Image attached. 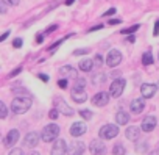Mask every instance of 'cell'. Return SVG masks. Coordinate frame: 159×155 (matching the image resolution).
<instances>
[{
	"instance_id": "1",
	"label": "cell",
	"mask_w": 159,
	"mask_h": 155,
	"mask_svg": "<svg viewBox=\"0 0 159 155\" xmlns=\"http://www.w3.org/2000/svg\"><path fill=\"white\" fill-rule=\"evenodd\" d=\"M84 85H86L84 79H75V85L72 88L70 96L76 104H83V102L88 100V91L84 90Z\"/></svg>"
},
{
	"instance_id": "2",
	"label": "cell",
	"mask_w": 159,
	"mask_h": 155,
	"mask_svg": "<svg viewBox=\"0 0 159 155\" xmlns=\"http://www.w3.org/2000/svg\"><path fill=\"white\" fill-rule=\"evenodd\" d=\"M30 107H31V97H27V96H17L11 102V111L16 114H22L28 111Z\"/></svg>"
},
{
	"instance_id": "3",
	"label": "cell",
	"mask_w": 159,
	"mask_h": 155,
	"mask_svg": "<svg viewBox=\"0 0 159 155\" xmlns=\"http://www.w3.org/2000/svg\"><path fill=\"white\" fill-rule=\"evenodd\" d=\"M58 136H59V125L58 124H48V125H45L44 130H42V133H41V138L45 143L55 141Z\"/></svg>"
},
{
	"instance_id": "4",
	"label": "cell",
	"mask_w": 159,
	"mask_h": 155,
	"mask_svg": "<svg viewBox=\"0 0 159 155\" xmlns=\"http://www.w3.org/2000/svg\"><path fill=\"white\" fill-rule=\"evenodd\" d=\"M100 138L102 139H112L119 135V127L117 125H112V124H106L100 128Z\"/></svg>"
},
{
	"instance_id": "5",
	"label": "cell",
	"mask_w": 159,
	"mask_h": 155,
	"mask_svg": "<svg viewBox=\"0 0 159 155\" xmlns=\"http://www.w3.org/2000/svg\"><path fill=\"white\" fill-rule=\"evenodd\" d=\"M125 80L123 79H116L114 82H112V85H111V88H109V96L111 97H120L122 96V93H123V90H125Z\"/></svg>"
},
{
	"instance_id": "6",
	"label": "cell",
	"mask_w": 159,
	"mask_h": 155,
	"mask_svg": "<svg viewBox=\"0 0 159 155\" xmlns=\"http://www.w3.org/2000/svg\"><path fill=\"white\" fill-rule=\"evenodd\" d=\"M89 150H91L92 155H105V153H106V146H105V143L102 141V138H97V139H92V141H91Z\"/></svg>"
},
{
	"instance_id": "7",
	"label": "cell",
	"mask_w": 159,
	"mask_h": 155,
	"mask_svg": "<svg viewBox=\"0 0 159 155\" xmlns=\"http://www.w3.org/2000/svg\"><path fill=\"white\" fill-rule=\"evenodd\" d=\"M120 63H122V53L119 50H116V49L109 50V53L106 56V64L109 67H117Z\"/></svg>"
},
{
	"instance_id": "8",
	"label": "cell",
	"mask_w": 159,
	"mask_h": 155,
	"mask_svg": "<svg viewBox=\"0 0 159 155\" xmlns=\"http://www.w3.org/2000/svg\"><path fill=\"white\" fill-rule=\"evenodd\" d=\"M67 153V144L62 138H56L55 139V144L52 147V152L50 155H66Z\"/></svg>"
},
{
	"instance_id": "9",
	"label": "cell",
	"mask_w": 159,
	"mask_h": 155,
	"mask_svg": "<svg viewBox=\"0 0 159 155\" xmlns=\"http://www.w3.org/2000/svg\"><path fill=\"white\" fill-rule=\"evenodd\" d=\"M55 108L58 110V113H62V114H66V116H72V114H75V111L64 102V99H59V97H56L55 100Z\"/></svg>"
},
{
	"instance_id": "10",
	"label": "cell",
	"mask_w": 159,
	"mask_h": 155,
	"mask_svg": "<svg viewBox=\"0 0 159 155\" xmlns=\"http://www.w3.org/2000/svg\"><path fill=\"white\" fill-rule=\"evenodd\" d=\"M109 94L108 93H103V91H100V93H97L94 97H92V104L95 105V107H106L108 104H109Z\"/></svg>"
},
{
	"instance_id": "11",
	"label": "cell",
	"mask_w": 159,
	"mask_h": 155,
	"mask_svg": "<svg viewBox=\"0 0 159 155\" xmlns=\"http://www.w3.org/2000/svg\"><path fill=\"white\" fill-rule=\"evenodd\" d=\"M38 143H39V135H38L36 132H30V133L25 135L24 146H25L27 149H33V147H36Z\"/></svg>"
},
{
	"instance_id": "12",
	"label": "cell",
	"mask_w": 159,
	"mask_h": 155,
	"mask_svg": "<svg viewBox=\"0 0 159 155\" xmlns=\"http://www.w3.org/2000/svg\"><path fill=\"white\" fill-rule=\"evenodd\" d=\"M86 130H88V125L84 122H73L72 127H70V135L75 136V138H78V136L84 135Z\"/></svg>"
},
{
	"instance_id": "13",
	"label": "cell",
	"mask_w": 159,
	"mask_h": 155,
	"mask_svg": "<svg viewBox=\"0 0 159 155\" xmlns=\"http://www.w3.org/2000/svg\"><path fill=\"white\" fill-rule=\"evenodd\" d=\"M86 146L81 143V141H73L69 147H67V153L69 155H83Z\"/></svg>"
},
{
	"instance_id": "14",
	"label": "cell",
	"mask_w": 159,
	"mask_h": 155,
	"mask_svg": "<svg viewBox=\"0 0 159 155\" xmlns=\"http://www.w3.org/2000/svg\"><path fill=\"white\" fill-rule=\"evenodd\" d=\"M154 127H156V118L154 116H145L142 124H140V130L150 133V132L154 130Z\"/></svg>"
},
{
	"instance_id": "15",
	"label": "cell",
	"mask_w": 159,
	"mask_h": 155,
	"mask_svg": "<svg viewBox=\"0 0 159 155\" xmlns=\"http://www.w3.org/2000/svg\"><path fill=\"white\" fill-rule=\"evenodd\" d=\"M17 141H19V130H17V128H13V130L8 132V135H7L3 144H5V147H13Z\"/></svg>"
},
{
	"instance_id": "16",
	"label": "cell",
	"mask_w": 159,
	"mask_h": 155,
	"mask_svg": "<svg viewBox=\"0 0 159 155\" xmlns=\"http://www.w3.org/2000/svg\"><path fill=\"white\" fill-rule=\"evenodd\" d=\"M156 85H151V83H143L142 86H140V93H142V97L143 99H150V97H153L154 96V93H156Z\"/></svg>"
},
{
	"instance_id": "17",
	"label": "cell",
	"mask_w": 159,
	"mask_h": 155,
	"mask_svg": "<svg viewBox=\"0 0 159 155\" xmlns=\"http://www.w3.org/2000/svg\"><path fill=\"white\" fill-rule=\"evenodd\" d=\"M59 72L62 75V79H76V75H78V70L72 66H62Z\"/></svg>"
},
{
	"instance_id": "18",
	"label": "cell",
	"mask_w": 159,
	"mask_h": 155,
	"mask_svg": "<svg viewBox=\"0 0 159 155\" xmlns=\"http://www.w3.org/2000/svg\"><path fill=\"white\" fill-rule=\"evenodd\" d=\"M125 135H126V138H128L129 141H137L139 136H140V127H137V125H131V127L126 128Z\"/></svg>"
},
{
	"instance_id": "19",
	"label": "cell",
	"mask_w": 159,
	"mask_h": 155,
	"mask_svg": "<svg viewBox=\"0 0 159 155\" xmlns=\"http://www.w3.org/2000/svg\"><path fill=\"white\" fill-rule=\"evenodd\" d=\"M143 107H145V102H143L142 99H134V100L131 102V105H129L131 113H136V114L142 113V111H143Z\"/></svg>"
},
{
	"instance_id": "20",
	"label": "cell",
	"mask_w": 159,
	"mask_h": 155,
	"mask_svg": "<svg viewBox=\"0 0 159 155\" xmlns=\"http://www.w3.org/2000/svg\"><path fill=\"white\" fill-rule=\"evenodd\" d=\"M78 67H80V70H83V72H89V70H92V67H94V61L89 60V58L81 60V61H80V64H78Z\"/></svg>"
},
{
	"instance_id": "21",
	"label": "cell",
	"mask_w": 159,
	"mask_h": 155,
	"mask_svg": "<svg viewBox=\"0 0 159 155\" xmlns=\"http://www.w3.org/2000/svg\"><path fill=\"white\" fill-rule=\"evenodd\" d=\"M116 121H117L119 125H126V124L129 122V114L125 113V111H119V113L116 114Z\"/></svg>"
},
{
	"instance_id": "22",
	"label": "cell",
	"mask_w": 159,
	"mask_h": 155,
	"mask_svg": "<svg viewBox=\"0 0 159 155\" xmlns=\"http://www.w3.org/2000/svg\"><path fill=\"white\" fill-rule=\"evenodd\" d=\"M105 80H106V74H103V72H100V74H95V75L92 77V83H94V85L105 83Z\"/></svg>"
},
{
	"instance_id": "23",
	"label": "cell",
	"mask_w": 159,
	"mask_h": 155,
	"mask_svg": "<svg viewBox=\"0 0 159 155\" xmlns=\"http://www.w3.org/2000/svg\"><path fill=\"white\" fill-rule=\"evenodd\" d=\"M136 150H137V152H140V153L147 152V150H148V144H147V141H139V139H137V144H136Z\"/></svg>"
},
{
	"instance_id": "24",
	"label": "cell",
	"mask_w": 159,
	"mask_h": 155,
	"mask_svg": "<svg viewBox=\"0 0 159 155\" xmlns=\"http://www.w3.org/2000/svg\"><path fill=\"white\" fill-rule=\"evenodd\" d=\"M125 152H126V149H125L123 144H116L112 147V153L114 155H125Z\"/></svg>"
},
{
	"instance_id": "25",
	"label": "cell",
	"mask_w": 159,
	"mask_h": 155,
	"mask_svg": "<svg viewBox=\"0 0 159 155\" xmlns=\"http://www.w3.org/2000/svg\"><path fill=\"white\" fill-rule=\"evenodd\" d=\"M142 63H143L145 66H148V64L153 63V55H151V52H145V53L142 55Z\"/></svg>"
},
{
	"instance_id": "26",
	"label": "cell",
	"mask_w": 159,
	"mask_h": 155,
	"mask_svg": "<svg viewBox=\"0 0 159 155\" xmlns=\"http://www.w3.org/2000/svg\"><path fill=\"white\" fill-rule=\"evenodd\" d=\"M7 116H8V108L2 100H0V119H5Z\"/></svg>"
},
{
	"instance_id": "27",
	"label": "cell",
	"mask_w": 159,
	"mask_h": 155,
	"mask_svg": "<svg viewBox=\"0 0 159 155\" xmlns=\"http://www.w3.org/2000/svg\"><path fill=\"white\" fill-rule=\"evenodd\" d=\"M13 93H14L16 96H27V97H31V96H30V93H28L27 90H24V88H14V90H13Z\"/></svg>"
},
{
	"instance_id": "28",
	"label": "cell",
	"mask_w": 159,
	"mask_h": 155,
	"mask_svg": "<svg viewBox=\"0 0 159 155\" xmlns=\"http://www.w3.org/2000/svg\"><path fill=\"white\" fill-rule=\"evenodd\" d=\"M139 27H140V25L136 24V25H133V27H129V28H123L122 33H123V35H131V33H134L136 30H139Z\"/></svg>"
},
{
	"instance_id": "29",
	"label": "cell",
	"mask_w": 159,
	"mask_h": 155,
	"mask_svg": "<svg viewBox=\"0 0 159 155\" xmlns=\"http://www.w3.org/2000/svg\"><path fill=\"white\" fill-rule=\"evenodd\" d=\"M92 61H94V66H97V67H100V66L103 64V56H102L100 53H97V55H95V58H94Z\"/></svg>"
},
{
	"instance_id": "30",
	"label": "cell",
	"mask_w": 159,
	"mask_h": 155,
	"mask_svg": "<svg viewBox=\"0 0 159 155\" xmlns=\"http://www.w3.org/2000/svg\"><path fill=\"white\" fill-rule=\"evenodd\" d=\"M89 52H91V49H78V50L73 52V55L75 56H78V55H88Z\"/></svg>"
},
{
	"instance_id": "31",
	"label": "cell",
	"mask_w": 159,
	"mask_h": 155,
	"mask_svg": "<svg viewBox=\"0 0 159 155\" xmlns=\"http://www.w3.org/2000/svg\"><path fill=\"white\" fill-rule=\"evenodd\" d=\"M80 114H81L84 119H88V121L92 118V111H89V110H81V111H80Z\"/></svg>"
},
{
	"instance_id": "32",
	"label": "cell",
	"mask_w": 159,
	"mask_h": 155,
	"mask_svg": "<svg viewBox=\"0 0 159 155\" xmlns=\"http://www.w3.org/2000/svg\"><path fill=\"white\" fill-rule=\"evenodd\" d=\"M13 47H14V49H20V47H22V39H20V38H16V39L13 41Z\"/></svg>"
},
{
	"instance_id": "33",
	"label": "cell",
	"mask_w": 159,
	"mask_h": 155,
	"mask_svg": "<svg viewBox=\"0 0 159 155\" xmlns=\"http://www.w3.org/2000/svg\"><path fill=\"white\" fill-rule=\"evenodd\" d=\"M7 10H8V8H7V3L3 2V0H0V14H5Z\"/></svg>"
},
{
	"instance_id": "34",
	"label": "cell",
	"mask_w": 159,
	"mask_h": 155,
	"mask_svg": "<svg viewBox=\"0 0 159 155\" xmlns=\"http://www.w3.org/2000/svg\"><path fill=\"white\" fill-rule=\"evenodd\" d=\"M64 39H66V38H62V39H59V41H56V42H55V44H52V46H50V49H48V50H50V52H55V49H56V47H58V46H59V44H62V41H64Z\"/></svg>"
},
{
	"instance_id": "35",
	"label": "cell",
	"mask_w": 159,
	"mask_h": 155,
	"mask_svg": "<svg viewBox=\"0 0 159 155\" xmlns=\"http://www.w3.org/2000/svg\"><path fill=\"white\" fill-rule=\"evenodd\" d=\"M58 86L62 88V90H66V88H67V79H61V80H58Z\"/></svg>"
},
{
	"instance_id": "36",
	"label": "cell",
	"mask_w": 159,
	"mask_h": 155,
	"mask_svg": "<svg viewBox=\"0 0 159 155\" xmlns=\"http://www.w3.org/2000/svg\"><path fill=\"white\" fill-rule=\"evenodd\" d=\"M48 114H50V118H52V119H58V116H59V113H58V110H56V108L50 110V113H48Z\"/></svg>"
},
{
	"instance_id": "37",
	"label": "cell",
	"mask_w": 159,
	"mask_h": 155,
	"mask_svg": "<svg viewBox=\"0 0 159 155\" xmlns=\"http://www.w3.org/2000/svg\"><path fill=\"white\" fill-rule=\"evenodd\" d=\"M19 72H22V67H17V69H14V70H11L8 77H10V79H13V77H16V75H17Z\"/></svg>"
},
{
	"instance_id": "38",
	"label": "cell",
	"mask_w": 159,
	"mask_h": 155,
	"mask_svg": "<svg viewBox=\"0 0 159 155\" xmlns=\"http://www.w3.org/2000/svg\"><path fill=\"white\" fill-rule=\"evenodd\" d=\"M10 155H24V150H22V149H17V147H16V149H13V150L10 152Z\"/></svg>"
},
{
	"instance_id": "39",
	"label": "cell",
	"mask_w": 159,
	"mask_h": 155,
	"mask_svg": "<svg viewBox=\"0 0 159 155\" xmlns=\"http://www.w3.org/2000/svg\"><path fill=\"white\" fill-rule=\"evenodd\" d=\"M7 5H11V7H17L19 5V0H3Z\"/></svg>"
},
{
	"instance_id": "40",
	"label": "cell",
	"mask_w": 159,
	"mask_h": 155,
	"mask_svg": "<svg viewBox=\"0 0 159 155\" xmlns=\"http://www.w3.org/2000/svg\"><path fill=\"white\" fill-rule=\"evenodd\" d=\"M116 11H117L116 8H109L106 13H103V16H112V14H116Z\"/></svg>"
},
{
	"instance_id": "41",
	"label": "cell",
	"mask_w": 159,
	"mask_h": 155,
	"mask_svg": "<svg viewBox=\"0 0 159 155\" xmlns=\"http://www.w3.org/2000/svg\"><path fill=\"white\" fill-rule=\"evenodd\" d=\"M38 77H39V79H41L42 82H45V83L48 82V77H47L45 74H38Z\"/></svg>"
},
{
	"instance_id": "42",
	"label": "cell",
	"mask_w": 159,
	"mask_h": 155,
	"mask_svg": "<svg viewBox=\"0 0 159 155\" xmlns=\"http://www.w3.org/2000/svg\"><path fill=\"white\" fill-rule=\"evenodd\" d=\"M153 35H154V36H157V35H159V21H157V22H156V25H154V31H153Z\"/></svg>"
},
{
	"instance_id": "43",
	"label": "cell",
	"mask_w": 159,
	"mask_h": 155,
	"mask_svg": "<svg viewBox=\"0 0 159 155\" xmlns=\"http://www.w3.org/2000/svg\"><path fill=\"white\" fill-rule=\"evenodd\" d=\"M58 28V25H52V27H48L47 30H45V33H52V31H55Z\"/></svg>"
},
{
	"instance_id": "44",
	"label": "cell",
	"mask_w": 159,
	"mask_h": 155,
	"mask_svg": "<svg viewBox=\"0 0 159 155\" xmlns=\"http://www.w3.org/2000/svg\"><path fill=\"white\" fill-rule=\"evenodd\" d=\"M102 28H103V25H102V24H98V25H95V27L89 28V31H95V30H102Z\"/></svg>"
},
{
	"instance_id": "45",
	"label": "cell",
	"mask_w": 159,
	"mask_h": 155,
	"mask_svg": "<svg viewBox=\"0 0 159 155\" xmlns=\"http://www.w3.org/2000/svg\"><path fill=\"white\" fill-rule=\"evenodd\" d=\"M8 36H10V31H5V33H3L2 36H0V42H2V41H5V39H7Z\"/></svg>"
},
{
	"instance_id": "46",
	"label": "cell",
	"mask_w": 159,
	"mask_h": 155,
	"mask_svg": "<svg viewBox=\"0 0 159 155\" xmlns=\"http://www.w3.org/2000/svg\"><path fill=\"white\" fill-rule=\"evenodd\" d=\"M120 22H122L120 19H111L109 21V25H116V24H120Z\"/></svg>"
},
{
	"instance_id": "47",
	"label": "cell",
	"mask_w": 159,
	"mask_h": 155,
	"mask_svg": "<svg viewBox=\"0 0 159 155\" xmlns=\"http://www.w3.org/2000/svg\"><path fill=\"white\" fill-rule=\"evenodd\" d=\"M36 41H38V42L41 44V42L44 41V36H42V35H38V36H36Z\"/></svg>"
},
{
	"instance_id": "48",
	"label": "cell",
	"mask_w": 159,
	"mask_h": 155,
	"mask_svg": "<svg viewBox=\"0 0 159 155\" xmlns=\"http://www.w3.org/2000/svg\"><path fill=\"white\" fill-rule=\"evenodd\" d=\"M128 41H129V42H134V41H136V39H134V36H133V35H131V36H128Z\"/></svg>"
},
{
	"instance_id": "49",
	"label": "cell",
	"mask_w": 159,
	"mask_h": 155,
	"mask_svg": "<svg viewBox=\"0 0 159 155\" xmlns=\"http://www.w3.org/2000/svg\"><path fill=\"white\" fill-rule=\"evenodd\" d=\"M75 2V0H66V5H72Z\"/></svg>"
},
{
	"instance_id": "50",
	"label": "cell",
	"mask_w": 159,
	"mask_h": 155,
	"mask_svg": "<svg viewBox=\"0 0 159 155\" xmlns=\"http://www.w3.org/2000/svg\"><path fill=\"white\" fill-rule=\"evenodd\" d=\"M150 155H159V150H153V152H151Z\"/></svg>"
},
{
	"instance_id": "51",
	"label": "cell",
	"mask_w": 159,
	"mask_h": 155,
	"mask_svg": "<svg viewBox=\"0 0 159 155\" xmlns=\"http://www.w3.org/2000/svg\"><path fill=\"white\" fill-rule=\"evenodd\" d=\"M30 155H39V152H38V150H33V152H31Z\"/></svg>"
},
{
	"instance_id": "52",
	"label": "cell",
	"mask_w": 159,
	"mask_h": 155,
	"mask_svg": "<svg viewBox=\"0 0 159 155\" xmlns=\"http://www.w3.org/2000/svg\"><path fill=\"white\" fill-rule=\"evenodd\" d=\"M156 88H157V90H159V82H157V85H156Z\"/></svg>"
},
{
	"instance_id": "53",
	"label": "cell",
	"mask_w": 159,
	"mask_h": 155,
	"mask_svg": "<svg viewBox=\"0 0 159 155\" xmlns=\"http://www.w3.org/2000/svg\"><path fill=\"white\" fill-rule=\"evenodd\" d=\"M0 138H2V135H0Z\"/></svg>"
},
{
	"instance_id": "54",
	"label": "cell",
	"mask_w": 159,
	"mask_h": 155,
	"mask_svg": "<svg viewBox=\"0 0 159 155\" xmlns=\"http://www.w3.org/2000/svg\"><path fill=\"white\" fill-rule=\"evenodd\" d=\"M157 58H159V56H157Z\"/></svg>"
}]
</instances>
